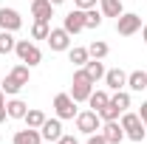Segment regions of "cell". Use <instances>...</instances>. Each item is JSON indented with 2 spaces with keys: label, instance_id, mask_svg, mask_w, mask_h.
<instances>
[{
  "label": "cell",
  "instance_id": "74e56055",
  "mask_svg": "<svg viewBox=\"0 0 147 144\" xmlns=\"http://www.w3.org/2000/svg\"><path fill=\"white\" fill-rule=\"evenodd\" d=\"M144 127H147V122H144Z\"/></svg>",
  "mask_w": 147,
  "mask_h": 144
},
{
  "label": "cell",
  "instance_id": "8d00e7d4",
  "mask_svg": "<svg viewBox=\"0 0 147 144\" xmlns=\"http://www.w3.org/2000/svg\"><path fill=\"white\" fill-rule=\"evenodd\" d=\"M42 144H51V141H42Z\"/></svg>",
  "mask_w": 147,
  "mask_h": 144
},
{
  "label": "cell",
  "instance_id": "2e32d148",
  "mask_svg": "<svg viewBox=\"0 0 147 144\" xmlns=\"http://www.w3.org/2000/svg\"><path fill=\"white\" fill-rule=\"evenodd\" d=\"M6 113H9V119H26V113H28V105L23 102V99H9L6 102Z\"/></svg>",
  "mask_w": 147,
  "mask_h": 144
},
{
  "label": "cell",
  "instance_id": "83f0119b",
  "mask_svg": "<svg viewBox=\"0 0 147 144\" xmlns=\"http://www.w3.org/2000/svg\"><path fill=\"white\" fill-rule=\"evenodd\" d=\"M102 11H99V9H88V11H85V28H99V26H102Z\"/></svg>",
  "mask_w": 147,
  "mask_h": 144
},
{
  "label": "cell",
  "instance_id": "ba28073f",
  "mask_svg": "<svg viewBox=\"0 0 147 144\" xmlns=\"http://www.w3.org/2000/svg\"><path fill=\"white\" fill-rule=\"evenodd\" d=\"M23 28V17L17 9H0V31H20Z\"/></svg>",
  "mask_w": 147,
  "mask_h": 144
},
{
  "label": "cell",
  "instance_id": "ac0fdd59",
  "mask_svg": "<svg viewBox=\"0 0 147 144\" xmlns=\"http://www.w3.org/2000/svg\"><path fill=\"white\" fill-rule=\"evenodd\" d=\"M99 11L102 17H119L125 9H122V0H99Z\"/></svg>",
  "mask_w": 147,
  "mask_h": 144
},
{
  "label": "cell",
  "instance_id": "d6986e66",
  "mask_svg": "<svg viewBox=\"0 0 147 144\" xmlns=\"http://www.w3.org/2000/svg\"><path fill=\"white\" fill-rule=\"evenodd\" d=\"M127 88L136 90V93H142V90L147 88V71H133V73H127Z\"/></svg>",
  "mask_w": 147,
  "mask_h": 144
},
{
  "label": "cell",
  "instance_id": "4dcf8cb0",
  "mask_svg": "<svg viewBox=\"0 0 147 144\" xmlns=\"http://www.w3.org/2000/svg\"><path fill=\"white\" fill-rule=\"evenodd\" d=\"M57 144H79V141H76L74 136H65V133H62V136L57 139Z\"/></svg>",
  "mask_w": 147,
  "mask_h": 144
},
{
  "label": "cell",
  "instance_id": "3957f363",
  "mask_svg": "<svg viewBox=\"0 0 147 144\" xmlns=\"http://www.w3.org/2000/svg\"><path fill=\"white\" fill-rule=\"evenodd\" d=\"M96 88L91 82V76L85 73V68H76L74 71V82H71V96H74V102L79 105V102H88V96H91V90Z\"/></svg>",
  "mask_w": 147,
  "mask_h": 144
},
{
  "label": "cell",
  "instance_id": "5bb4252c",
  "mask_svg": "<svg viewBox=\"0 0 147 144\" xmlns=\"http://www.w3.org/2000/svg\"><path fill=\"white\" fill-rule=\"evenodd\" d=\"M105 85H108L110 90L127 88V73L122 71V68H110V71H105Z\"/></svg>",
  "mask_w": 147,
  "mask_h": 144
},
{
  "label": "cell",
  "instance_id": "cb8c5ba5",
  "mask_svg": "<svg viewBox=\"0 0 147 144\" xmlns=\"http://www.w3.org/2000/svg\"><path fill=\"white\" fill-rule=\"evenodd\" d=\"M45 119H48V116H45L42 110H37V108H28V113H26V119H23V122H26L28 127H37V130H40Z\"/></svg>",
  "mask_w": 147,
  "mask_h": 144
},
{
  "label": "cell",
  "instance_id": "d590c367",
  "mask_svg": "<svg viewBox=\"0 0 147 144\" xmlns=\"http://www.w3.org/2000/svg\"><path fill=\"white\" fill-rule=\"evenodd\" d=\"M51 3H54V6H62V3H65V0H51Z\"/></svg>",
  "mask_w": 147,
  "mask_h": 144
},
{
  "label": "cell",
  "instance_id": "5b68a950",
  "mask_svg": "<svg viewBox=\"0 0 147 144\" xmlns=\"http://www.w3.org/2000/svg\"><path fill=\"white\" fill-rule=\"evenodd\" d=\"M74 122H76V130L85 133V136H91V133H99V130H102V119H99L96 110H79Z\"/></svg>",
  "mask_w": 147,
  "mask_h": 144
},
{
  "label": "cell",
  "instance_id": "e0dca14e",
  "mask_svg": "<svg viewBox=\"0 0 147 144\" xmlns=\"http://www.w3.org/2000/svg\"><path fill=\"white\" fill-rule=\"evenodd\" d=\"M85 73L91 76L93 85H96L99 79H105V65H102V59H88V62H85Z\"/></svg>",
  "mask_w": 147,
  "mask_h": 144
},
{
  "label": "cell",
  "instance_id": "484cf974",
  "mask_svg": "<svg viewBox=\"0 0 147 144\" xmlns=\"http://www.w3.org/2000/svg\"><path fill=\"white\" fill-rule=\"evenodd\" d=\"M110 102H113L116 108H119L122 113H125V110L130 108V93H127L125 88H122V90H113V96H110Z\"/></svg>",
  "mask_w": 147,
  "mask_h": 144
},
{
  "label": "cell",
  "instance_id": "7a4b0ae2",
  "mask_svg": "<svg viewBox=\"0 0 147 144\" xmlns=\"http://www.w3.org/2000/svg\"><path fill=\"white\" fill-rule=\"evenodd\" d=\"M119 124H122V130H125V139H130V141H144L147 139V127H144V122H142L139 113L125 110V113L119 116Z\"/></svg>",
  "mask_w": 147,
  "mask_h": 144
},
{
  "label": "cell",
  "instance_id": "30bf717a",
  "mask_svg": "<svg viewBox=\"0 0 147 144\" xmlns=\"http://www.w3.org/2000/svg\"><path fill=\"white\" fill-rule=\"evenodd\" d=\"M40 136H42V141H51L57 144V139L62 136V119H45L42 122V127H40Z\"/></svg>",
  "mask_w": 147,
  "mask_h": 144
},
{
  "label": "cell",
  "instance_id": "6da1fadb",
  "mask_svg": "<svg viewBox=\"0 0 147 144\" xmlns=\"http://www.w3.org/2000/svg\"><path fill=\"white\" fill-rule=\"evenodd\" d=\"M28 79H31V68L26 65V62H20V65H14L11 71L6 73V79H3V93H9V96H17L20 90L28 85Z\"/></svg>",
  "mask_w": 147,
  "mask_h": 144
},
{
  "label": "cell",
  "instance_id": "7402d4cb",
  "mask_svg": "<svg viewBox=\"0 0 147 144\" xmlns=\"http://www.w3.org/2000/svg\"><path fill=\"white\" fill-rule=\"evenodd\" d=\"M48 34H51V26L45 20H34L31 23V40H48Z\"/></svg>",
  "mask_w": 147,
  "mask_h": 144
},
{
  "label": "cell",
  "instance_id": "603a6c76",
  "mask_svg": "<svg viewBox=\"0 0 147 144\" xmlns=\"http://www.w3.org/2000/svg\"><path fill=\"white\" fill-rule=\"evenodd\" d=\"M108 42H105V40H93L91 45H88V54H91V59H105V57H108Z\"/></svg>",
  "mask_w": 147,
  "mask_h": 144
},
{
  "label": "cell",
  "instance_id": "4316f807",
  "mask_svg": "<svg viewBox=\"0 0 147 144\" xmlns=\"http://www.w3.org/2000/svg\"><path fill=\"white\" fill-rule=\"evenodd\" d=\"M119 116H122V110L116 108L113 102H108L105 108L99 110V119H102V122H119Z\"/></svg>",
  "mask_w": 147,
  "mask_h": 144
},
{
  "label": "cell",
  "instance_id": "9c48e42d",
  "mask_svg": "<svg viewBox=\"0 0 147 144\" xmlns=\"http://www.w3.org/2000/svg\"><path fill=\"white\" fill-rule=\"evenodd\" d=\"M62 28L68 31V34H79V31H85V11L82 9H74V11H68L65 17H62Z\"/></svg>",
  "mask_w": 147,
  "mask_h": 144
},
{
  "label": "cell",
  "instance_id": "836d02e7",
  "mask_svg": "<svg viewBox=\"0 0 147 144\" xmlns=\"http://www.w3.org/2000/svg\"><path fill=\"white\" fill-rule=\"evenodd\" d=\"M0 108H6V93H3V88H0Z\"/></svg>",
  "mask_w": 147,
  "mask_h": 144
},
{
  "label": "cell",
  "instance_id": "8fae6325",
  "mask_svg": "<svg viewBox=\"0 0 147 144\" xmlns=\"http://www.w3.org/2000/svg\"><path fill=\"white\" fill-rule=\"evenodd\" d=\"M45 42L51 45V51H68L71 48V34L65 28H51V34H48Z\"/></svg>",
  "mask_w": 147,
  "mask_h": 144
},
{
  "label": "cell",
  "instance_id": "4fadbf2b",
  "mask_svg": "<svg viewBox=\"0 0 147 144\" xmlns=\"http://www.w3.org/2000/svg\"><path fill=\"white\" fill-rule=\"evenodd\" d=\"M31 17L51 23V17H54V3L51 0H31Z\"/></svg>",
  "mask_w": 147,
  "mask_h": 144
},
{
  "label": "cell",
  "instance_id": "f1b7e54d",
  "mask_svg": "<svg viewBox=\"0 0 147 144\" xmlns=\"http://www.w3.org/2000/svg\"><path fill=\"white\" fill-rule=\"evenodd\" d=\"M96 3H99V0H74V9L88 11V9H96Z\"/></svg>",
  "mask_w": 147,
  "mask_h": 144
},
{
  "label": "cell",
  "instance_id": "e575fe53",
  "mask_svg": "<svg viewBox=\"0 0 147 144\" xmlns=\"http://www.w3.org/2000/svg\"><path fill=\"white\" fill-rule=\"evenodd\" d=\"M142 40L147 42V26H142Z\"/></svg>",
  "mask_w": 147,
  "mask_h": 144
},
{
  "label": "cell",
  "instance_id": "d6a6232c",
  "mask_svg": "<svg viewBox=\"0 0 147 144\" xmlns=\"http://www.w3.org/2000/svg\"><path fill=\"white\" fill-rule=\"evenodd\" d=\"M6 119H9V113H6V108H0V124H3Z\"/></svg>",
  "mask_w": 147,
  "mask_h": 144
},
{
  "label": "cell",
  "instance_id": "1f68e13d",
  "mask_svg": "<svg viewBox=\"0 0 147 144\" xmlns=\"http://www.w3.org/2000/svg\"><path fill=\"white\" fill-rule=\"evenodd\" d=\"M139 116H142V122H147V102H142V108H139Z\"/></svg>",
  "mask_w": 147,
  "mask_h": 144
},
{
  "label": "cell",
  "instance_id": "f546056e",
  "mask_svg": "<svg viewBox=\"0 0 147 144\" xmlns=\"http://www.w3.org/2000/svg\"><path fill=\"white\" fill-rule=\"evenodd\" d=\"M88 144H108V141H105L102 133H91V136H88Z\"/></svg>",
  "mask_w": 147,
  "mask_h": 144
},
{
  "label": "cell",
  "instance_id": "52a82bcc",
  "mask_svg": "<svg viewBox=\"0 0 147 144\" xmlns=\"http://www.w3.org/2000/svg\"><path fill=\"white\" fill-rule=\"evenodd\" d=\"M116 31L122 37H133L136 31H142V17L133 14V11H122L116 17Z\"/></svg>",
  "mask_w": 147,
  "mask_h": 144
},
{
  "label": "cell",
  "instance_id": "9a60e30c",
  "mask_svg": "<svg viewBox=\"0 0 147 144\" xmlns=\"http://www.w3.org/2000/svg\"><path fill=\"white\" fill-rule=\"evenodd\" d=\"M11 144H42V136L37 127H26V130H17Z\"/></svg>",
  "mask_w": 147,
  "mask_h": 144
},
{
  "label": "cell",
  "instance_id": "7c38bea8",
  "mask_svg": "<svg viewBox=\"0 0 147 144\" xmlns=\"http://www.w3.org/2000/svg\"><path fill=\"white\" fill-rule=\"evenodd\" d=\"M102 136H105V141L108 144H122L125 141V130L119 122H102V130H99Z\"/></svg>",
  "mask_w": 147,
  "mask_h": 144
},
{
  "label": "cell",
  "instance_id": "ffe728a7",
  "mask_svg": "<svg viewBox=\"0 0 147 144\" xmlns=\"http://www.w3.org/2000/svg\"><path fill=\"white\" fill-rule=\"evenodd\" d=\"M108 102H110L108 90H96V88H93V90H91V96H88V105H91V110H96V113L105 108Z\"/></svg>",
  "mask_w": 147,
  "mask_h": 144
},
{
  "label": "cell",
  "instance_id": "d4e9b609",
  "mask_svg": "<svg viewBox=\"0 0 147 144\" xmlns=\"http://www.w3.org/2000/svg\"><path fill=\"white\" fill-rule=\"evenodd\" d=\"M14 45H17V40L11 31H0V54H14Z\"/></svg>",
  "mask_w": 147,
  "mask_h": 144
},
{
  "label": "cell",
  "instance_id": "8992f818",
  "mask_svg": "<svg viewBox=\"0 0 147 144\" xmlns=\"http://www.w3.org/2000/svg\"><path fill=\"white\" fill-rule=\"evenodd\" d=\"M76 102H74V96L71 93H57L54 96V116L57 119H76Z\"/></svg>",
  "mask_w": 147,
  "mask_h": 144
},
{
  "label": "cell",
  "instance_id": "44dd1931",
  "mask_svg": "<svg viewBox=\"0 0 147 144\" xmlns=\"http://www.w3.org/2000/svg\"><path fill=\"white\" fill-rule=\"evenodd\" d=\"M68 59H71L76 68H85V62L91 59V54H88V48H79V45H74V48H68Z\"/></svg>",
  "mask_w": 147,
  "mask_h": 144
},
{
  "label": "cell",
  "instance_id": "277c9868",
  "mask_svg": "<svg viewBox=\"0 0 147 144\" xmlns=\"http://www.w3.org/2000/svg\"><path fill=\"white\" fill-rule=\"evenodd\" d=\"M14 54H17V59H20V62H26L28 68H34V65H40V62H42V51L37 48L31 40H17Z\"/></svg>",
  "mask_w": 147,
  "mask_h": 144
}]
</instances>
